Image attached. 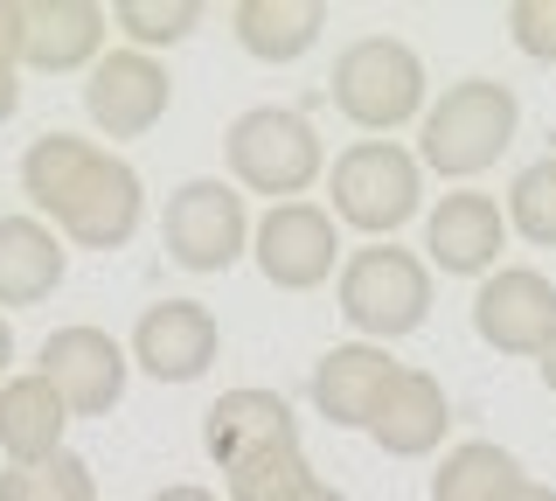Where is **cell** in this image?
Masks as SVG:
<instances>
[{
    "label": "cell",
    "instance_id": "obj_23",
    "mask_svg": "<svg viewBox=\"0 0 556 501\" xmlns=\"http://www.w3.org/2000/svg\"><path fill=\"white\" fill-rule=\"evenodd\" d=\"M508 223L515 237H529L535 251H556V153H543V161H529L508 188Z\"/></svg>",
    "mask_w": 556,
    "mask_h": 501
},
{
    "label": "cell",
    "instance_id": "obj_16",
    "mask_svg": "<svg viewBox=\"0 0 556 501\" xmlns=\"http://www.w3.org/2000/svg\"><path fill=\"white\" fill-rule=\"evenodd\" d=\"M362 431H369L376 453H390V460H425V453H439L445 431H452L445 384H439L431 370H396L390 390L376 397V411H369V425H362Z\"/></svg>",
    "mask_w": 556,
    "mask_h": 501
},
{
    "label": "cell",
    "instance_id": "obj_6",
    "mask_svg": "<svg viewBox=\"0 0 556 501\" xmlns=\"http://www.w3.org/2000/svg\"><path fill=\"white\" fill-rule=\"evenodd\" d=\"M334 112L362 133H396L425 118V57L404 36H362L334 57Z\"/></svg>",
    "mask_w": 556,
    "mask_h": 501
},
{
    "label": "cell",
    "instance_id": "obj_9",
    "mask_svg": "<svg viewBox=\"0 0 556 501\" xmlns=\"http://www.w3.org/2000/svg\"><path fill=\"white\" fill-rule=\"evenodd\" d=\"M174 105V77L147 49H104L84 71V112L104 140H147Z\"/></svg>",
    "mask_w": 556,
    "mask_h": 501
},
{
    "label": "cell",
    "instance_id": "obj_24",
    "mask_svg": "<svg viewBox=\"0 0 556 501\" xmlns=\"http://www.w3.org/2000/svg\"><path fill=\"white\" fill-rule=\"evenodd\" d=\"M112 22L126 28V42L132 49H174V42H188L202 28V0H118L112 8Z\"/></svg>",
    "mask_w": 556,
    "mask_h": 501
},
{
    "label": "cell",
    "instance_id": "obj_19",
    "mask_svg": "<svg viewBox=\"0 0 556 501\" xmlns=\"http://www.w3.org/2000/svg\"><path fill=\"white\" fill-rule=\"evenodd\" d=\"M230 36L257 63H300L327 36V0H237Z\"/></svg>",
    "mask_w": 556,
    "mask_h": 501
},
{
    "label": "cell",
    "instance_id": "obj_4",
    "mask_svg": "<svg viewBox=\"0 0 556 501\" xmlns=\"http://www.w3.org/2000/svg\"><path fill=\"white\" fill-rule=\"evenodd\" d=\"M341 321L355 327L362 341H404L431 321V265L404 245H362L341 258V279H334Z\"/></svg>",
    "mask_w": 556,
    "mask_h": 501
},
{
    "label": "cell",
    "instance_id": "obj_1",
    "mask_svg": "<svg viewBox=\"0 0 556 501\" xmlns=\"http://www.w3.org/2000/svg\"><path fill=\"white\" fill-rule=\"evenodd\" d=\"M22 196L49 216V230L77 251H126L147 223V181L112 147L77 133H42L22 153Z\"/></svg>",
    "mask_w": 556,
    "mask_h": 501
},
{
    "label": "cell",
    "instance_id": "obj_30",
    "mask_svg": "<svg viewBox=\"0 0 556 501\" xmlns=\"http://www.w3.org/2000/svg\"><path fill=\"white\" fill-rule=\"evenodd\" d=\"M8 362H14V327L0 321V384H8Z\"/></svg>",
    "mask_w": 556,
    "mask_h": 501
},
{
    "label": "cell",
    "instance_id": "obj_7",
    "mask_svg": "<svg viewBox=\"0 0 556 501\" xmlns=\"http://www.w3.org/2000/svg\"><path fill=\"white\" fill-rule=\"evenodd\" d=\"M161 245L167 258L181 272H230L243 251H251V210H243V196L230 181H216V175H195V181H181L167 196V210H161Z\"/></svg>",
    "mask_w": 556,
    "mask_h": 501
},
{
    "label": "cell",
    "instance_id": "obj_22",
    "mask_svg": "<svg viewBox=\"0 0 556 501\" xmlns=\"http://www.w3.org/2000/svg\"><path fill=\"white\" fill-rule=\"evenodd\" d=\"M0 501H98V474L84 453H49L35 466H8L0 474Z\"/></svg>",
    "mask_w": 556,
    "mask_h": 501
},
{
    "label": "cell",
    "instance_id": "obj_26",
    "mask_svg": "<svg viewBox=\"0 0 556 501\" xmlns=\"http://www.w3.org/2000/svg\"><path fill=\"white\" fill-rule=\"evenodd\" d=\"M22 112V0H0V126Z\"/></svg>",
    "mask_w": 556,
    "mask_h": 501
},
{
    "label": "cell",
    "instance_id": "obj_28",
    "mask_svg": "<svg viewBox=\"0 0 556 501\" xmlns=\"http://www.w3.org/2000/svg\"><path fill=\"white\" fill-rule=\"evenodd\" d=\"M292 501H348V494H341V488H327V480H320V474H313V480H306V488H300V494H292Z\"/></svg>",
    "mask_w": 556,
    "mask_h": 501
},
{
    "label": "cell",
    "instance_id": "obj_5",
    "mask_svg": "<svg viewBox=\"0 0 556 501\" xmlns=\"http://www.w3.org/2000/svg\"><path fill=\"white\" fill-rule=\"evenodd\" d=\"M334 223L362 230L369 245H396V230L425 210V167L396 140H355L334 153Z\"/></svg>",
    "mask_w": 556,
    "mask_h": 501
},
{
    "label": "cell",
    "instance_id": "obj_13",
    "mask_svg": "<svg viewBox=\"0 0 556 501\" xmlns=\"http://www.w3.org/2000/svg\"><path fill=\"white\" fill-rule=\"evenodd\" d=\"M425 251L445 279H486L508 251V223H501V202L480 196V188H452V196L431 202L425 216Z\"/></svg>",
    "mask_w": 556,
    "mask_h": 501
},
{
    "label": "cell",
    "instance_id": "obj_3",
    "mask_svg": "<svg viewBox=\"0 0 556 501\" xmlns=\"http://www.w3.org/2000/svg\"><path fill=\"white\" fill-rule=\"evenodd\" d=\"M223 161H230V188L243 196H271V202H300L313 181L327 175V147L313 133L306 112L292 105H251L230 118L223 133Z\"/></svg>",
    "mask_w": 556,
    "mask_h": 501
},
{
    "label": "cell",
    "instance_id": "obj_12",
    "mask_svg": "<svg viewBox=\"0 0 556 501\" xmlns=\"http://www.w3.org/2000/svg\"><path fill=\"white\" fill-rule=\"evenodd\" d=\"M216 349H223V321L202 300H153L126 341V362L147 370L153 384H195V376H208Z\"/></svg>",
    "mask_w": 556,
    "mask_h": 501
},
{
    "label": "cell",
    "instance_id": "obj_14",
    "mask_svg": "<svg viewBox=\"0 0 556 501\" xmlns=\"http://www.w3.org/2000/svg\"><path fill=\"white\" fill-rule=\"evenodd\" d=\"M271 446H300V418H292V404L278 390L237 384L202 411V453L216 460L223 474H230L237 460H251V453H271Z\"/></svg>",
    "mask_w": 556,
    "mask_h": 501
},
{
    "label": "cell",
    "instance_id": "obj_11",
    "mask_svg": "<svg viewBox=\"0 0 556 501\" xmlns=\"http://www.w3.org/2000/svg\"><path fill=\"white\" fill-rule=\"evenodd\" d=\"M473 335L494 355H543L556 335V279L535 265H494L473 292Z\"/></svg>",
    "mask_w": 556,
    "mask_h": 501
},
{
    "label": "cell",
    "instance_id": "obj_10",
    "mask_svg": "<svg viewBox=\"0 0 556 501\" xmlns=\"http://www.w3.org/2000/svg\"><path fill=\"white\" fill-rule=\"evenodd\" d=\"M251 258L278 292H313L341 265V230L320 202H271L251 223Z\"/></svg>",
    "mask_w": 556,
    "mask_h": 501
},
{
    "label": "cell",
    "instance_id": "obj_20",
    "mask_svg": "<svg viewBox=\"0 0 556 501\" xmlns=\"http://www.w3.org/2000/svg\"><path fill=\"white\" fill-rule=\"evenodd\" d=\"M63 431H70V411L35 370L0 384V453H8V466H35V460L63 453Z\"/></svg>",
    "mask_w": 556,
    "mask_h": 501
},
{
    "label": "cell",
    "instance_id": "obj_8",
    "mask_svg": "<svg viewBox=\"0 0 556 501\" xmlns=\"http://www.w3.org/2000/svg\"><path fill=\"white\" fill-rule=\"evenodd\" d=\"M35 376L56 390V404L70 418H104V411L126 397L132 362H126V341H112L91 321H70L35 349Z\"/></svg>",
    "mask_w": 556,
    "mask_h": 501
},
{
    "label": "cell",
    "instance_id": "obj_15",
    "mask_svg": "<svg viewBox=\"0 0 556 501\" xmlns=\"http://www.w3.org/2000/svg\"><path fill=\"white\" fill-rule=\"evenodd\" d=\"M112 14L98 0H22V71L70 77L104 57Z\"/></svg>",
    "mask_w": 556,
    "mask_h": 501
},
{
    "label": "cell",
    "instance_id": "obj_21",
    "mask_svg": "<svg viewBox=\"0 0 556 501\" xmlns=\"http://www.w3.org/2000/svg\"><path fill=\"white\" fill-rule=\"evenodd\" d=\"M521 460L494 439H459L431 474V501H515L521 488Z\"/></svg>",
    "mask_w": 556,
    "mask_h": 501
},
{
    "label": "cell",
    "instance_id": "obj_25",
    "mask_svg": "<svg viewBox=\"0 0 556 501\" xmlns=\"http://www.w3.org/2000/svg\"><path fill=\"white\" fill-rule=\"evenodd\" d=\"M508 36H515V49L529 63H556V0H515Z\"/></svg>",
    "mask_w": 556,
    "mask_h": 501
},
{
    "label": "cell",
    "instance_id": "obj_2",
    "mask_svg": "<svg viewBox=\"0 0 556 501\" xmlns=\"http://www.w3.org/2000/svg\"><path fill=\"white\" fill-rule=\"evenodd\" d=\"M521 126V98L515 84H494V77H459L445 84L439 105H425V126H417V167L445 181H473L508 153Z\"/></svg>",
    "mask_w": 556,
    "mask_h": 501
},
{
    "label": "cell",
    "instance_id": "obj_31",
    "mask_svg": "<svg viewBox=\"0 0 556 501\" xmlns=\"http://www.w3.org/2000/svg\"><path fill=\"white\" fill-rule=\"evenodd\" d=\"M515 501H556V488H543V480H521Z\"/></svg>",
    "mask_w": 556,
    "mask_h": 501
},
{
    "label": "cell",
    "instance_id": "obj_18",
    "mask_svg": "<svg viewBox=\"0 0 556 501\" xmlns=\"http://www.w3.org/2000/svg\"><path fill=\"white\" fill-rule=\"evenodd\" d=\"M63 272L70 251L42 216H0V306H42Z\"/></svg>",
    "mask_w": 556,
    "mask_h": 501
},
{
    "label": "cell",
    "instance_id": "obj_29",
    "mask_svg": "<svg viewBox=\"0 0 556 501\" xmlns=\"http://www.w3.org/2000/svg\"><path fill=\"white\" fill-rule=\"evenodd\" d=\"M535 370H543V390L556 397V335H549V349H543V355H535Z\"/></svg>",
    "mask_w": 556,
    "mask_h": 501
},
{
    "label": "cell",
    "instance_id": "obj_17",
    "mask_svg": "<svg viewBox=\"0 0 556 501\" xmlns=\"http://www.w3.org/2000/svg\"><path fill=\"white\" fill-rule=\"evenodd\" d=\"M396 370L404 362H390V349H376V341H341V349H327L313 362V411L334 431H362Z\"/></svg>",
    "mask_w": 556,
    "mask_h": 501
},
{
    "label": "cell",
    "instance_id": "obj_27",
    "mask_svg": "<svg viewBox=\"0 0 556 501\" xmlns=\"http://www.w3.org/2000/svg\"><path fill=\"white\" fill-rule=\"evenodd\" d=\"M153 501H223V494H208V488H195V480H174V488H161Z\"/></svg>",
    "mask_w": 556,
    "mask_h": 501
}]
</instances>
